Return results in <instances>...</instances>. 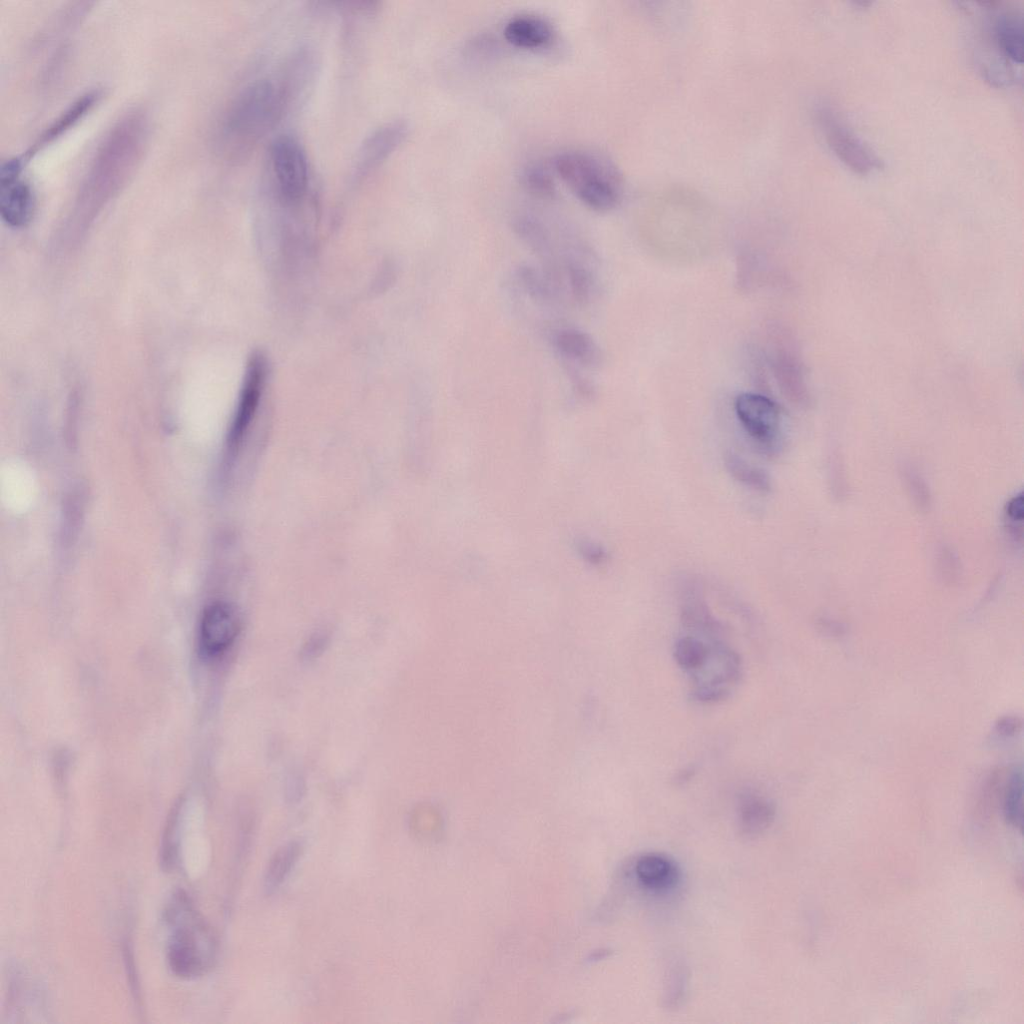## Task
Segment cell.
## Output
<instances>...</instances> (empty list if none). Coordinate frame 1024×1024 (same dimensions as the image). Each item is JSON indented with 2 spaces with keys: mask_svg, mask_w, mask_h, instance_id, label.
Listing matches in <instances>:
<instances>
[{
  "mask_svg": "<svg viewBox=\"0 0 1024 1024\" xmlns=\"http://www.w3.org/2000/svg\"><path fill=\"white\" fill-rule=\"evenodd\" d=\"M266 360L261 353L249 358L235 416L228 435V449L235 452L240 446L255 415L266 378Z\"/></svg>",
  "mask_w": 1024,
  "mask_h": 1024,
  "instance_id": "ba28073f",
  "label": "cell"
},
{
  "mask_svg": "<svg viewBox=\"0 0 1024 1024\" xmlns=\"http://www.w3.org/2000/svg\"><path fill=\"white\" fill-rule=\"evenodd\" d=\"M816 117L828 147L848 169L859 175H867L882 167L880 157L838 111L822 106L817 110Z\"/></svg>",
  "mask_w": 1024,
  "mask_h": 1024,
  "instance_id": "277c9868",
  "label": "cell"
},
{
  "mask_svg": "<svg viewBox=\"0 0 1024 1024\" xmlns=\"http://www.w3.org/2000/svg\"><path fill=\"white\" fill-rule=\"evenodd\" d=\"M693 774H694V769L686 768L683 771H681L680 773H678L676 781L677 782H681V783L689 781V779L691 778V776H693Z\"/></svg>",
  "mask_w": 1024,
  "mask_h": 1024,
  "instance_id": "4316f807",
  "label": "cell"
},
{
  "mask_svg": "<svg viewBox=\"0 0 1024 1024\" xmlns=\"http://www.w3.org/2000/svg\"><path fill=\"white\" fill-rule=\"evenodd\" d=\"M727 687L713 685H695L690 691V698L700 704H716L729 697Z\"/></svg>",
  "mask_w": 1024,
  "mask_h": 1024,
  "instance_id": "cb8c5ba5",
  "label": "cell"
},
{
  "mask_svg": "<svg viewBox=\"0 0 1024 1024\" xmlns=\"http://www.w3.org/2000/svg\"><path fill=\"white\" fill-rule=\"evenodd\" d=\"M524 182L529 189L541 195L553 192V182L549 174L539 166H529L524 172Z\"/></svg>",
  "mask_w": 1024,
  "mask_h": 1024,
  "instance_id": "603a6c76",
  "label": "cell"
},
{
  "mask_svg": "<svg viewBox=\"0 0 1024 1024\" xmlns=\"http://www.w3.org/2000/svg\"><path fill=\"white\" fill-rule=\"evenodd\" d=\"M681 620L684 627L715 638L723 632L721 623L710 613L705 602L695 594L685 597Z\"/></svg>",
  "mask_w": 1024,
  "mask_h": 1024,
  "instance_id": "ac0fdd59",
  "label": "cell"
},
{
  "mask_svg": "<svg viewBox=\"0 0 1024 1024\" xmlns=\"http://www.w3.org/2000/svg\"><path fill=\"white\" fill-rule=\"evenodd\" d=\"M270 160L277 198L284 204L300 202L308 190L309 171L299 142L289 135H280L271 145Z\"/></svg>",
  "mask_w": 1024,
  "mask_h": 1024,
  "instance_id": "5b68a950",
  "label": "cell"
},
{
  "mask_svg": "<svg viewBox=\"0 0 1024 1024\" xmlns=\"http://www.w3.org/2000/svg\"><path fill=\"white\" fill-rule=\"evenodd\" d=\"M996 46L1001 54L1013 63L1023 60V30L1021 19L1012 14H1003L995 21L993 28Z\"/></svg>",
  "mask_w": 1024,
  "mask_h": 1024,
  "instance_id": "e0dca14e",
  "label": "cell"
},
{
  "mask_svg": "<svg viewBox=\"0 0 1024 1024\" xmlns=\"http://www.w3.org/2000/svg\"><path fill=\"white\" fill-rule=\"evenodd\" d=\"M555 168L580 200L606 211L615 207L623 193V179L608 158L587 150H567L554 160Z\"/></svg>",
  "mask_w": 1024,
  "mask_h": 1024,
  "instance_id": "3957f363",
  "label": "cell"
},
{
  "mask_svg": "<svg viewBox=\"0 0 1024 1024\" xmlns=\"http://www.w3.org/2000/svg\"><path fill=\"white\" fill-rule=\"evenodd\" d=\"M287 84L259 79L243 88L226 109L216 135V146L230 161L244 160L277 126L289 103Z\"/></svg>",
  "mask_w": 1024,
  "mask_h": 1024,
  "instance_id": "6da1fadb",
  "label": "cell"
},
{
  "mask_svg": "<svg viewBox=\"0 0 1024 1024\" xmlns=\"http://www.w3.org/2000/svg\"><path fill=\"white\" fill-rule=\"evenodd\" d=\"M503 32L512 44L533 48L550 42L554 29L550 21L540 15L520 13L508 19Z\"/></svg>",
  "mask_w": 1024,
  "mask_h": 1024,
  "instance_id": "5bb4252c",
  "label": "cell"
},
{
  "mask_svg": "<svg viewBox=\"0 0 1024 1024\" xmlns=\"http://www.w3.org/2000/svg\"><path fill=\"white\" fill-rule=\"evenodd\" d=\"M775 377L783 393L791 401L803 404L807 401L806 387L801 366L793 353L779 349L772 360Z\"/></svg>",
  "mask_w": 1024,
  "mask_h": 1024,
  "instance_id": "2e32d148",
  "label": "cell"
},
{
  "mask_svg": "<svg viewBox=\"0 0 1024 1024\" xmlns=\"http://www.w3.org/2000/svg\"><path fill=\"white\" fill-rule=\"evenodd\" d=\"M409 133L403 119L382 124L371 132L359 147L352 166L351 183L358 185L373 174L401 145Z\"/></svg>",
  "mask_w": 1024,
  "mask_h": 1024,
  "instance_id": "52a82bcc",
  "label": "cell"
},
{
  "mask_svg": "<svg viewBox=\"0 0 1024 1024\" xmlns=\"http://www.w3.org/2000/svg\"><path fill=\"white\" fill-rule=\"evenodd\" d=\"M301 854V845L291 841L278 848L271 857L265 873V889H277L293 869Z\"/></svg>",
  "mask_w": 1024,
  "mask_h": 1024,
  "instance_id": "d6986e66",
  "label": "cell"
},
{
  "mask_svg": "<svg viewBox=\"0 0 1024 1024\" xmlns=\"http://www.w3.org/2000/svg\"><path fill=\"white\" fill-rule=\"evenodd\" d=\"M724 462L729 474L738 482L763 493L771 490V479L764 469L734 453H727Z\"/></svg>",
  "mask_w": 1024,
  "mask_h": 1024,
  "instance_id": "44dd1931",
  "label": "cell"
},
{
  "mask_svg": "<svg viewBox=\"0 0 1024 1024\" xmlns=\"http://www.w3.org/2000/svg\"><path fill=\"white\" fill-rule=\"evenodd\" d=\"M167 930L166 960L173 975L190 980L202 976L215 955L214 935L192 899L175 891L164 910Z\"/></svg>",
  "mask_w": 1024,
  "mask_h": 1024,
  "instance_id": "7a4b0ae2",
  "label": "cell"
},
{
  "mask_svg": "<svg viewBox=\"0 0 1024 1024\" xmlns=\"http://www.w3.org/2000/svg\"><path fill=\"white\" fill-rule=\"evenodd\" d=\"M774 817L775 806L764 796L746 792L740 797L738 823L740 831L747 837H755L764 832L772 824Z\"/></svg>",
  "mask_w": 1024,
  "mask_h": 1024,
  "instance_id": "9a60e30c",
  "label": "cell"
},
{
  "mask_svg": "<svg viewBox=\"0 0 1024 1024\" xmlns=\"http://www.w3.org/2000/svg\"><path fill=\"white\" fill-rule=\"evenodd\" d=\"M1005 516L1008 522V527L1020 536L1017 529L1021 531V523L1023 519V496L1020 493L1014 496L1006 505Z\"/></svg>",
  "mask_w": 1024,
  "mask_h": 1024,
  "instance_id": "d4e9b609",
  "label": "cell"
},
{
  "mask_svg": "<svg viewBox=\"0 0 1024 1024\" xmlns=\"http://www.w3.org/2000/svg\"><path fill=\"white\" fill-rule=\"evenodd\" d=\"M1022 722L1015 716L1002 717L996 723V731L1000 735L1014 736L1021 730Z\"/></svg>",
  "mask_w": 1024,
  "mask_h": 1024,
  "instance_id": "484cf974",
  "label": "cell"
},
{
  "mask_svg": "<svg viewBox=\"0 0 1024 1024\" xmlns=\"http://www.w3.org/2000/svg\"><path fill=\"white\" fill-rule=\"evenodd\" d=\"M1022 771L1016 767L1009 772L1003 790V810L1006 820L1014 827L1022 825Z\"/></svg>",
  "mask_w": 1024,
  "mask_h": 1024,
  "instance_id": "7402d4cb",
  "label": "cell"
},
{
  "mask_svg": "<svg viewBox=\"0 0 1024 1024\" xmlns=\"http://www.w3.org/2000/svg\"><path fill=\"white\" fill-rule=\"evenodd\" d=\"M673 654L678 666L693 675L707 663L710 656V644L695 636H683L675 642Z\"/></svg>",
  "mask_w": 1024,
  "mask_h": 1024,
  "instance_id": "ffe728a7",
  "label": "cell"
},
{
  "mask_svg": "<svg viewBox=\"0 0 1024 1024\" xmlns=\"http://www.w3.org/2000/svg\"><path fill=\"white\" fill-rule=\"evenodd\" d=\"M634 873L643 889L666 893L676 887L680 873L676 863L660 853H645L637 858Z\"/></svg>",
  "mask_w": 1024,
  "mask_h": 1024,
  "instance_id": "7c38bea8",
  "label": "cell"
},
{
  "mask_svg": "<svg viewBox=\"0 0 1024 1024\" xmlns=\"http://www.w3.org/2000/svg\"><path fill=\"white\" fill-rule=\"evenodd\" d=\"M100 98L98 90L88 91L71 103L43 132L19 159L25 163L37 151L73 127Z\"/></svg>",
  "mask_w": 1024,
  "mask_h": 1024,
  "instance_id": "4fadbf2b",
  "label": "cell"
},
{
  "mask_svg": "<svg viewBox=\"0 0 1024 1024\" xmlns=\"http://www.w3.org/2000/svg\"><path fill=\"white\" fill-rule=\"evenodd\" d=\"M35 206L33 190L19 177L0 179V214L12 227H23L32 218Z\"/></svg>",
  "mask_w": 1024,
  "mask_h": 1024,
  "instance_id": "8fae6325",
  "label": "cell"
},
{
  "mask_svg": "<svg viewBox=\"0 0 1024 1024\" xmlns=\"http://www.w3.org/2000/svg\"><path fill=\"white\" fill-rule=\"evenodd\" d=\"M239 630V616L230 604L215 602L209 605L200 622L199 642L202 651L208 656L223 653L233 643Z\"/></svg>",
  "mask_w": 1024,
  "mask_h": 1024,
  "instance_id": "9c48e42d",
  "label": "cell"
},
{
  "mask_svg": "<svg viewBox=\"0 0 1024 1024\" xmlns=\"http://www.w3.org/2000/svg\"><path fill=\"white\" fill-rule=\"evenodd\" d=\"M735 412L755 446L766 455L780 448L781 410L776 402L758 393H741L735 399Z\"/></svg>",
  "mask_w": 1024,
  "mask_h": 1024,
  "instance_id": "8992f818",
  "label": "cell"
},
{
  "mask_svg": "<svg viewBox=\"0 0 1024 1024\" xmlns=\"http://www.w3.org/2000/svg\"><path fill=\"white\" fill-rule=\"evenodd\" d=\"M552 343L557 353L567 362L586 368H596L602 362V352L591 335L574 327L556 330Z\"/></svg>",
  "mask_w": 1024,
  "mask_h": 1024,
  "instance_id": "30bf717a",
  "label": "cell"
}]
</instances>
